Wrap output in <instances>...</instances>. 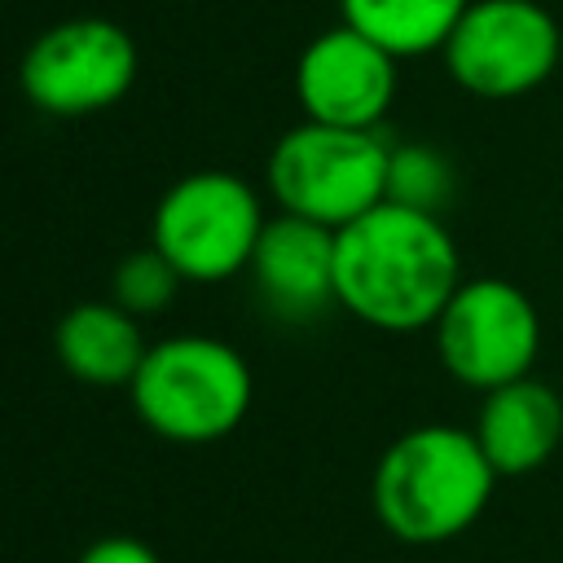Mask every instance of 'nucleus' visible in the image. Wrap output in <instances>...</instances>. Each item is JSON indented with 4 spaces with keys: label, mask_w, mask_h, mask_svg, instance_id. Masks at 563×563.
Listing matches in <instances>:
<instances>
[{
    "label": "nucleus",
    "mask_w": 563,
    "mask_h": 563,
    "mask_svg": "<svg viewBox=\"0 0 563 563\" xmlns=\"http://www.w3.org/2000/svg\"><path fill=\"white\" fill-rule=\"evenodd\" d=\"M462 286V255L440 216L378 202L334 233L339 308L383 334L431 330Z\"/></svg>",
    "instance_id": "f257e3e1"
},
{
    "label": "nucleus",
    "mask_w": 563,
    "mask_h": 563,
    "mask_svg": "<svg viewBox=\"0 0 563 563\" xmlns=\"http://www.w3.org/2000/svg\"><path fill=\"white\" fill-rule=\"evenodd\" d=\"M497 488L471 427L422 422L396 435L369 475L374 519L405 545H444L479 523Z\"/></svg>",
    "instance_id": "f03ea898"
},
{
    "label": "nucleus",
    "mask_w": 563,
    "mask_h": 563,
    "mask_svg": "<svg viewBox=\"0 0 563 563\" xmlns=\"http://www.w3.org/2000/svg\"><path fill=\"white\" fill-rule=\"evenodd\" d=\"M136 418L172 444H211L233 435L255 400L246 356L211 334H167L150 343L128 383Z\"/></svg>",
    "instance_id": "7ed1b4c3"
},
{
    "label": "nucleus",
    "mask_w": 563,
    "mask_h": 563,
    "mask_svg": "<svg viewBox=\"0 0 563 563\" xmlns=\"http://www.w3.org/2000/svg\"><path fill=\"white\" fill-rule=\"evenodd\" d=\"M387 158L391 145L378 128H330L303 119L268 150L264 185L286 216L339 233L387 202Z\"/></svg>",
    "instance_id": "20e7f679"
},
{
    "label": "nucleus",
    "mask_w": 563,
    "mask_h": 563,
    "mask_svg": "<svg viewBox=\"0 0 563 563\" xmlns=\"http://www.w3.org/2000/svg\"><path fill=\"white\" fill-rule=\"evenodd\" d=\"M264 224V202L238 172H189L163 189L150 246L163 251L185 282L211 286L251 268Z\"/></svg>",
    "instance_id": "39448f33"
},
{
    "label": "nucleus",
    "mask_w": 563,
    "mask_h": 563,
    "mask_svg": "<svg viewBox=\"0 0 563 563\" xmlns=\"http://www.w3.org/2000/svg\"><path fill=\"white\" fill-rule=\"evenodd\" d=\"M440 57L462 92L479 101H515L559 70L563 31L541 0H471Z\"/></svg>",
    "instance_id": "423d86ee"
},
{
    "label": "nucleus",
    "mask_w": 563,
    "mask_h": 563,
    "mask_svg": "<svg viewBox=\"0 0 563 563\" xmlns=\"http://www.w3.org/2000/svg\"><path fill=\"white\" fill-rule=\"evenodd\" d=\"M435 356L466 391H497L528 378L541 352V312L506 277H462L431 325Z\"/></svg>",
    "instance_id": "0eeeda50"
},
{
    "label": "nucleus",
    "mask_w": 563,
    "mask_h": 563,
    "mask_svg": "<svg viewBox=\"0 0 563 563\" xmlns=\"http://www.w3.org/2000/svg\"><path fill=\"white\" fill-rule=\"evenodd\" d=\"M136 40L119 22L84 13L53 22L26 44L18 62V88L40 114L84 119L119 106L136 84Z\"/></svg>",
    "instance_id": "6e6552de"
},
{
    "label": "nucleus",
    "mask_w": 563,
    "mask_h": 563,
    "mask_svg": "<svg viewBox=\"0 0 563 563\" xmlns=\"http://www.w3.org/2000/svg\"><path fill=\"white\" fill-rule=\"evenodd\" d=\"M400 62L347 22L303 44L295 62V97L303 119L330 128H378L396 101Z\"/></svg>",
    "instance_id": "1a4fd4ad"
},
{
    "label": "nucleus",
    "mask_w": 563,
    "mask_h": 563,
    "mask_svg": "<svg viewBox=\"0 0 563 563\" xmlns=\"http://www.w3.org/2000/svg\"><path fill=\"white\" fill-rule=\"evenodd\" d=\"M255 295L260 303L290 325L317 321L321 312L339 308L334 295V229H321L299 216H273L260 233L251 255Z\"/></svg>",
    "instance_id": "9d476101"
},
{
    "label": "nucleus",
    "mask_w": 563,
    "mask_h": 563,
    "mask_svg": "<svg viewBox=\"0 0 563 563\" xmlns=\"http://www.w3.org/2000/svg\"><path fill=\"white\" fill-rule=\"evenodd\" d=\"M475 440L497 471V479L541 471L563 444V396L541 378H515L479 396Z\"/></svg>",
    "instance_id": "9b49d317"
},
{
    "label": "nucleus",
    "mask_w": 563,
    "mask_h": 563,
    "mask_svg": "<svg viewBox=\"0 0 563 563\" xmlns=\"http://www.w3.org/2000/svg\"><path fill=\"white\" fill-rule=\"evenodd\" d=\"M150 343L132 312L114 299H88L62 312L53 330L57 365L88 387H128L145 361Z\"/></svg>",
    "instance_id": "f8f14e48"
},
{
    "label": "nucleus",
    "mask_w": 563,
    "mask_h": 563,
    "mask_svg": "<svg viewBox=\"0 0 563 563\" xmlns=\"http://www.w3.org/2000/svg\"><path fill=\"white\" fill-rule=\"evenodd\" d=\"M471 0H339V18L396 62L440 53Z\"/></svg>",
    "instance_id": "ddd939ff"
},
{
    "label": "nucleus",
    "mask_w": 563,
    "mask_h": 563,
    "mask_svg": "<svg viewBox=\"0 0 563 563\" xmlns=\"http://www.w3.org/2000/svg\"><path fill=\"white\" fill-rule=\"evenodd\" d=\"M453 189H457L453 163L435 145H422V141L391 145V158H387V202L440 216L453 202Z\"/></svg>",
    "instance_id": "4468645a"
},
{
    "label": "nucleus",
    "mask_w": 563,
    "mask_h": 563,
    "mask_svg": "<svg viewBox=\"0 0 563 563\" xmlns=\"http://www.w3.org/2000/svg\"><path fill=\"white\" fill-rule=\"evenodd\" d=\"M180 282L185 277L172 268V260L163 251L141 246V251H132V255L119 260V268L110 277V299L123 312H132L136 321H145V317H158V312H167L176 303Z\"/></svg>",
    "instance_id": "2eb2a0df"
},
{
    "label": "nucleus",
    "mask_w": 563,
    "mask_h": 563,
    "mask_svg": "<svg viewBox=\"0 0 563 563\" xmlns=\"http://www.w3.org/2000/svg\"><path fill=\"white\" fill-rule=\"evenodd\" d=\"M79 563H163V559L136 537H101L79 554Z\"/></svg>",
    "instance_id": "dca6fc26"
}]
</instances>
